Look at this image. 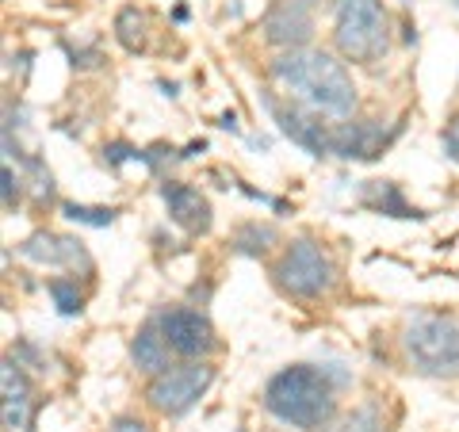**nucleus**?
<instances>
[{
	"label": "nucleus",
	"mask_w": 459,
	"mask_h": 432,
	"mask_svg": "<svg viewBox=\"0 0 459 432\" xmlns=\"http://www.w3.org/2000/svg\"><path fill=\"white\" fill-rule=\"evenodd\" d=\"M272 81L314 115L349 119L356 111V84L337 57L322 50H287L272 62Z\"/></svg>",
	"instance_id": "f257e3e1"
},
{
	"label": "nucleus",
	"mask_w": 459,
	"mask_h": 432,
	"mask_svg": "<svg viewBox=\"0 0 459 432\" xmlns=\"http://www.w3.org/2000/svg\"><path fill=\"white\" fill-rule=\"evenodd\" d=\"M264 406L272 417L295 428H318L333 417V383L310 364L283 367L264 386Z\"/></svg>",
	"instance_id": "f03ea898"
},
{
	"label": "nucleus",
	"mask_w": 459,
	"mask_h": 432,
	"mask_svg": "<svg viewBox=\"0 0 459 432\" xmlns=\"http://www.w3.org/2000/svg\"><path fill=\"white\" fill-rule=\"evenodd\" d=\"M333 39L349 62H376L391 47V27L379 0H333Z\"/></svg>",
	"instance_id": "7ed1b4c3"
},
{
	"label": "nucleus",
	"mask_w": 459,
	"mask_h": 432,
	"mask_svg": "<svg viewBox=\"0 0 459 432\" xmlns=\"http://www.w3.org/2000/svg\"><path fill=\"white\" fill-rule=\"evenodd\" d=\"M402 349L421 376H459V322L444 314H418L402 329Z\"/></svg>",
	"instance_id": "20e7f679"
},
{
	"label": "nucleus",
	"mask_w": 459,
	"mask_h": 432,
	"mask_svg": "<svg viewBox=\"0 0 459 432\" xmlns=\"http://www.w3.org/2000/svg\"><path fill=\"white\" fill-rule=\"evenodd\" d=\"M276 283L295 298H318L333 287V261L325 256L322 245L303 238L280 256Z\"/></svg>",
	"instance_id": "39448f33"
},
{
	"label": "nucleus",
	"mask_w": 459,
	"mask_h": 432,
	"mask_svg": "<svg viewBox=\"0 0 459 432\" xmlns=\"http://www.w3.org/2000/svg\"><path fill=\"white\" fill-rule=\"evenodd\" d=\"M214 379V371L207 364H180V367H165L161 376H153L150 383V406L165 417H180L188 413L199 398L207 394V386Z\"/></svg>",
	"instance_id": "423d86ee"
},
{
	"label": "nucleus",
	"mask_w": 459,
	"mask_h": 432,
	"mask_svg": "<svg viewBox=\"0 0 459 432\" xmlns=\"http://www.w3.org/2000/svg\"><path fill=\"white\" fill-rule=\"evenodd\" d=\"M157 325H161L169 349L177 356L199 359V356H207L214 349V329L199 310H169V314L157 318Z\"/></svg>",
	"instance_id": "0eeeda50"
},
{
	"label": "nucleus",
	"mask_w": 459,
	"mask_h": 432,
	"mask_svg": "<svg viewBox=\"0 0 459 432\" xmlns=\"http://www.w3.org/2000/svg\"><path fill=\"white\" fill-rule=\"evenodd\" d=\"M264 108L272 111V119L280 123V131L291 138V142H299L310 157H322V153H329V131L325 126L314 119L310 111H303V104H280L276 96H264Z\"/></svg>",
	"instance_id": "6e6552de"
},
{
	"label": "nucleus",
	"mask_w": 459,
	"mask_h": 432,
	"mask_svg": "<svg viewBox=\"0 0 459 432\" xmlns=\"http://www.w3.org/2000/svg\"><path fill=\"white\" fill-rule=\"evenodd\" d=\"M0 391H4V432H27L35 417L31 383H27L20 359H4L0 367Z\"/></svg>",
	"instance_id": "1a4fd4ad"
},
{
	"label": "nucleus",
	"mask_w": 459,
	"mask_h": 432,
	"mask_svg": "<svg viewBox=\"0 0 459 432\" xmlns=\"http://www.w3.org/2000/svg\"><path fill=\"white\" fill-rule=\"evenodd\" d=\"M386 146V134L379 123H341L329 131V153L344 157V161H371Z\"/></svg>",
	"instance_id": "9d476101"
},
{
	"label": "nucleus",
	"mask_w": 459,
	"mask_h": 432,
	"mask_svg": "<svg viewBox=\"0 0 459 432\" xmlns=\"http://www.w3.org/2000/svg\"><path fill=\"white\" fill-rule=\"evenodd\" d=\"M264 31H268V42H276V47L299 50L310 39V4L307 0H280V4H272Z\"/></svg>",
	"instance_id": "9b49d317"
},
{
	"label": "nucleus",
	"mask_w": 459,
	"mask_h": 432,
	"mask_svg": "<svg viewBox=\"0 0 459 432\" xmlns=\"http://www.w3.org/2000/svg\"><path fill=\"white\" fill-rule=\"evenodd\" d=\"M161 199L172 214V222L184 226L188 234H207L211 229V203L195 188H188V184H165Z\"/></svg>",
	"instance_id": "f8f14e48"
},
{
	"label": "nucleus",
	"mask_w": 459,
	"mask_h": 432,
	"mask_svg": "<svg viewBox=\"0 0 459 432\" xmlns=\"http://www.w3.org/2000/svg\"><path fill=\"white\" fill-rule=\"evenodd\" d=\"M23 256L35 264H47V268H77L84 264L89 268V256L74 238H57V234H35L23 241Z\"/></svg>",
	"instance_id": "ddd939ff"
},
{
	"label": "nucleus",
	"mask_w": 459,
	"mask_h": 432,
	"mask_svg": "<svg viewBox=\"0 0 459 432\" xmlns=\"http://www.w3.org/2000/svg\"><path fill=\"white\" fill-rule=\"evenodd\" d=\"M169 341H165V333H161V325H146L142 333L134 337V364L142 367V371H150V376H161V371L169 367Z\"/></svg>",
	"instance_id": "4468645a"
},
{
	"label": "nucleus",
	"mask_w": 459,
	"mask_h": 432,
	"mask_svg": "<svg viewBox=\"0 0 459 432\" xmlns=\"http://www.w3.org/2000/svg\"><path fill=\"white\" fill-rule=\"evenodd\" d=\"M364 203L371 211H383V214H394V219H418V211L406 207V199L398 195L394 184H371V188L364 192Z\"/></svg>",
	"instance_id": "2eb2a0df"
},
{
	"label": "nucleus",
	"mask_w": 459,
	"mask_h": 432,
	"mask_svg": "<svg viewBox=\"0 0 459 432\" xmlns=\"http://www.w3.org/2000/svg\"><path fill=\"white\" fill-rule=\"evenodd\" d=\"M325 432H383V413L376 406H360L337 417L333 425H325Z\"/></svg>",
	"instance_id": "dca6fc26"
},
{
	"label": "nucleus",
	"mask_w": 459,
	"mask_h": 432,
	"mask_svg": "<svg viewBox=\"0 0 459 432\" xmlns=\"http://www.w3.org/2000/svg\"><path fill=\"white\" fill-rule=\"evenodd\" d=\"M115 27H119V42H123L126 50H142V42H146V35H142V27H146V20H142L134 8L119 12V20H115Z\"/></svg>",
	"instance_id": "f3484780"
},
{
	"label": "nucleus",
	"mask_w": 459,
	"mask_h": 432,
	"mask_svg": "<svg viewBox=\"0 0 459 432\" xmlns=\"http://www.w3.org/2000/svg\"><path fill=\"white\" fill-rule=\"evenodd\" d=\"M272 241H276V229H272V226H256V222H253V226H246V229L238 234V249H241V253H249V256H261Z\"/></svg>",
	"instance_id": "a211bd4d"
},
{
	"label": "nucleus",
	"mask_w": 459,
	"mask_h": 432,
	"mask_svg": "<svg viewBox=\"0 0 459 432\" xmlns=\"http://www.w3.org/2000/svg\"><path fill=\"white\" fill-rule=\"evenodd\" d=\"M50 298L57 302L62 314H77L81 310V291L74 280H50Z\"/></svg>",
	"instance_id": "6ab92c4d"
},
{
	"label": "nucleus",
	"mask_w": 459,
	"mask_h": 432,
	"mask_svg": "<svg viewBox=\"0 0 459 432\" xmlns=\"http://www.w3.org/2000/svg\"><path fill=\"white\" fill-rule=\"evenodd\" d=\"M65 219L69 222H84V226H111L115 222V211L104 207H77V203H65Z\"/></svg>",
	"instance_id": "aec40b11"
},
{
	"label": "nucleus",
	"mask_w": 459,
	"mask_h": 432,
	"mask_svg": "<svg viewBox=\"0 0 459 432\" xmlns=\"http://www.w3.org/2000/svg\"><path fill=\"white\" fill-rule=\"evenodd\" d=\"M444 150H448V157L459 165V115L448 123V131H444Z\"/></svg>",
	"instance_id": "412c9836"
},
{
	"label": "nucleus",
	"mask_w": 459,
	"mask_h": 432,
	"mask_svg": "<svg viewBox=\"0 0 459 432\" xmlns=\"http://www.w3.org/2000/svg\"><path fill=\"white\" fill-rule=\"evenodd\" d=\"M16 192H20V184H16V177H12V165H4V207H12Z\"/></svg>",
	"instance_id": "4be33fe9"
},
{
	"label": "nucleus",
	"mask_w": 459,
	"mask_h": 432,
	"mask_svg": "<svg viewBox=\"0 0 459 432\" xmlns=\"http://www.w3.org/2000/svg\"><path fill=\"white\" fill-rule=\"evenodd\" d=\"M111 432H150V428L142 425V421H134V417H123V421L111 425Z\"/></svg>",
	"instance_id": "5701e85b"
},
{
	"label": "nucleus",
	"mask_w": 459,
	"mask_h": 432,
	"mask_svg": "<svg viewBox=\"0 0 459 432\" xmlns=\"http://www.w3.org/2000/svg\"><path fill=\"white\" fill-rule=\"evenodd\" d=\"M452 4H455V8H459V0H452Z\"/></svg>",
	"instance_id": "b1692460"
},
{
	"label": "nucleus",
	"mask_w": 459,
	"mask_h": 432,
	"mask_svg": "<svg viewBox=\"0 0 459 432\" xmlns=\"http://www.w3.org/2000/svg\"><path fill=\"white\" fill-rule=\"evenodd\" d=\"M307 4H314V0H307Z\"/></svg>",
	"instance_id": "393cba45"
}]
</instances>
